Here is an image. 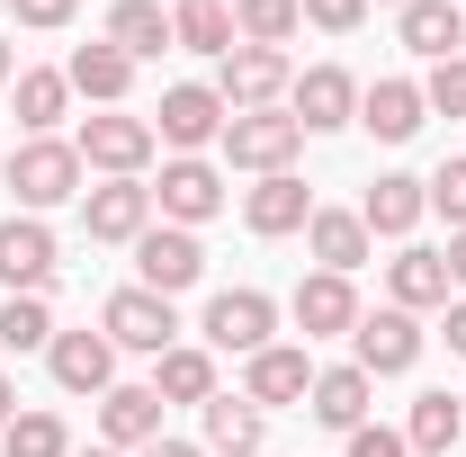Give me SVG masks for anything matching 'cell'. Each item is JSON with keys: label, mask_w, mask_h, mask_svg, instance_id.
Segmentation results:
<instances>
[{"label": "cell", "mask_w": 466, "mask_h": 457, "mask_svg": "<svg viewBox=\"0 0 466 457\" xmlns=\"http://www.w3.org/2000/svg\"><path fill=\"white\" fill-rule=\"evenodd\" d=\"M0 188L18 198V216H46V207H63V198H81V144H55V135H27V144L9 153Z\"/></svg>", "instance_id": "1"}, {"label": "cell", "mask_w": 466, "mask_h": 457, "mask_svg": "<svg viewBox=\"0 0 466 457\" xmlns=\"http://www.w3.org/2000/svg\"><path fill=\"white\" fill-rule=\"evenodd\" d=\"M81 171H108V179H144V162H153V117H126V108H99V117H81Z\"/></svg>", "instance_id": "2"}, {"label": "cell", "mask_w": 466, "mask_h": 457, "mask_svg": "<svg viewBox=\"0 0 466 457\" xmlns=\"http://www.w3.org/2000/svg\"><path fill=\"white\" fill-rule=\"evenodd\" d=\"M216 144H225V162L233 171H288L296 153H305V126H296L288 108H251V117H225V135H216Z\"/></svg>", "instance_id": "3"}, {"label": "cell", "mask_w": 466, "mask_h": 457, "mask_svg": "<svg viewBox=\"0 0 466 457\" xmlns=\"http://www.w3.org/2000/svg\"><path fill=\"white\" fill-rule=\"evenodd\" d=\"M288 90H296V63L279 55V46H233L225 72H216V99H225L233 117H251V108H288Z\"/></svg>", "instance_id": "4"}, {"label": "cell", "mask_w": 466, "mask_h": 457, "mask_svg": "<svg viewBox=\"0 0 466 457\" xmlns=\"http://www.w3.org/2000/svg\"><path fill=\"white\" fill-rule=\"evenodd\" d=\"M63 269V251H55V233H46V216H0V287L9 296H46Z\"/></svg>", "instance_id": "5"}, {"label": "cell", "mask_w": 466, "mask_h": 457, "mask_svg": "<svg viewBox=\"0 0 466 457\" xmlns=\"http://www.w3.org/2000/svg\"><path fill=\"white\" fill-rule=\"evenodd\" d=\"M99 332H108L116 350L162 359V350L179 341V314H171V296H153V287H116L108 305H99Z\"/></svg>", "instance_id": "6"}, {"label": "cell", "mask_w": 466, "mask_h": 457, "mask_svg": "<svg viewBox=\"0 0 466 457\" xmlns=\"http://www.w3.org/2000/svg\"><path fill=\"white\" fill-rule=\"evenodd\" d=\"M207 350H233V359H251V350H269L279 332V305L260 296V287H225V296H207Z\"/></svg>", "instance_id": "7"}, {"label": "cell", "mask_w": 466, "mask_h": 457, "mask_svg": "<svg viewBox=\"0 0 466 457\" xmlns=\"http://www.w3.org/2000/svg\"><path fill=\"white\" fill-rule=\"evenodd\" d=\"M207 279V251H198V233L188 225H153L135 242V287H153V296H179V287Z\"/></svg>", "instance_id": "8"}, {"label": "cell", "mask_w": 466, "mask_h": 457, "mask_svg": "<svg viewBox=\"0 0 466 457\" xmlns=\"http://www.w3.org/2000/svg\"><path fill=\"white\" fill-rule=\"evenodd\" d=\"M421 341H431V332L412 323L404 305H386V314H359V332H350V350H359V359H350V368H368V377H404L412 359H421Z\"/></svg>", "instance_id": "9"}, {"label": "cell", "mask_w": 466, "mask_h": 457, "mask_svg": "<svg viewBox=\"0 0 466 457\" xmlns=\"http://www.w3.org/2000/svg\"><path fill=\"white\" fill-rule=\"evenodd\" d=\"M153 207L171 216V225H207V216H225V171L216 162H198V153H179V162H162V188H153Z\"/></svg>", "instance_id": "10"}, {"label": "cell", "mask_w": 466, "mask_h": 457, "mask_svg": "<svg viewBox=\"0 0 466 457\" xmlns=\"http://www.w3.org/2000/svg\"><path fill=\"white\" fill-rule=\"evenodd\" d=\"M288 117L305 126V135L359 126V81H350L341 63H314V72H296V90H288Z\"/></svg>", "instance_id": "11"}, {"label": "cell", "mask_w": 466, "mask_h": 457, "mask_svg": "<svg viewBox=\"0 0 466 457\" xmlns=\"http://www.w3.org/2000/svg\"><path fill=\"white\" fill-rule=\"evenodd\" d=\"M81 225H90V242H144V233H153V188H144V179L81 188Z\"/></svg>", "instance_id": "12"}, {"label": "cell", "mask_w": 466, "mask_h": 457, "mask_svg": "<svg viewBox=\"0 0 466 457\" xmlns=\"http://www.w3.org/2000/svg\"><path fill=\"white\" fill-rule=\"evenodd\" d=\"M288 314H296V332H305V341H332V332H359V287H350L341 269H314V279H296Z\"/></svg>", "instance_id": "13"}, {"label": "cell", "mask_w": 466, "mask_h": 457, "mask_svg": "<svg viewBox=\"0 0 466 457\" xmlns=\"http://www.w3.org/2000/svg\"><path fill=\"white\" fill-rule=\"evenodd\" d=\"M46 368H55L63 395H108L116 386V341L108 332H55L46 341Z\"/></svg>", "instance_id": "14"}, {"label": "cell", "mask_w": 466, "mask_h": 457, "mask_svg": "<svg viewBox=\"0 0 466 457\" xmlns=\"http://www.w3.org/2000/svg\"><path fill=\"white\" fill-rule=\"evenodd\" d=\"M314 395V359L296 341H269L242 359V403H305Z\"/></svg>", "instance_id": "15"}, {"label": "cell", "mask_w": 466, "mask_h": 457, "mask_svg": "<svg viewBox=\"0 0 466 457\" xmlns=\"http://www.w3.org/2000/svg\"><path fill=\"white\" fill-rule=\"evenodd\" d=\"M225 117H233V108L207 90V81H179V90H162V126H153V135L179 144V153H198V144H216V135H225Z\"/></svg>", "instance_id": "16"}, {"label": "cell", "mask_w": 466, "mask_h": 457, "mask_svg": "<svg viewBox=\"0 0 466 457\" xmlns=\"http://www.w3.org/2000/svg\"><path fill=\"white\" fill-rule=\"evenodd\" d=\"M242 225L260 233V242H279V233H305V225H314V188H305L296 171H269L251 198H242Z\"/></svg>", "instance_id": "17"}, {"label": "cell", "mask_w": 466, "mask_h": 457, "mask_svg": "<svg viewBox=\"0 0 466 457\" xmlns=\"http://www.w3.org/2000/svg\"><path fill=\"white\" fill-rule=\"evenodd\" d=\"M63 81H72L90 108H126V90H135V55H116L108 36H90V46H72Z\"/></svg>", "instance_id": "18"}, {"label": "cell", "mask_w": 466, "mask_h": 457, "mask_svg": "<svg viewBox=\"0 0 466 457\" xmlns=\"http://www.w3.org/2000/svg\"><path fill=\"white\" fill-rule=\"evenodd\" d=\"M421 216H431V188H421L412 171H386L377 188H368V198H359V225H368V233H386V242H404Z\"/></svg>", "instance_id": "19"}, {"label": "cell", "mask_w": 466, "mask_h": 457, "mask_svg": "<svg viewBox=\"0 0 466 457\" xmlns=\"http://www.w3.org/2000/svg\"><path fill=\"white\" fill-rule=\"evenodd\" d=\"M386 296H395L404 314H431V305H449V260H440L431 242H404V251L386 260Z\"/></svg>", "instance_id": "20"}, {"label": "cell", "mask_w": 466, "mask_h": 457, "mask_svg": "<svg viewBox=\"0 0 466 457\" xmlns=\"http://www.w3.org/2000/svg\"><path fill=\"white\" fill-rule=\"evenodd\" d=\"M368 395H377V377H368V368H314V395H305V412H314V421H323V431H359V421H368Z\"/></svg>", "instance_id": "21"}, {"label": "cell", "mask_w": 466, "mask_h": 457, "mask_svg": "<svg viewBox=\"0 0 466 457\" xmlns=\"http://www.w3.org/2000/svg\"><path fill=\"white\" fill-rule=\"evenodd\" d=\"M99 431H108V449H153L162 440V395L153 386H108L99 395Z\"/></svg>", "instance_id": "22"}, {"label": "cell", "mask_w": 466, "mask_h": 457, "mask_svg": "<svg viewBox=\"0 0 466 457\" xmlns=\"http://www.w3.org/2000/svg\"><path fill=\"white\" fill-rule=\"evenodd\" d=\"M421 81H377V90H359V126L377 135V144H412L421 135Z\"/></svg>", "instance_id": "23"}, {"label": "cell", "mask_w": 466, "mask_h": 457, "mask_svg": "<svg viewBox=\"0 0 466 457\" xmlns=\"http://www.w3.org/2000/svg\"><path fill=\"white\" fill-rule=\"evenodd\" d=\"M395 27H404V46H412V55H431V63H449V55L466 46L458 0H404V9H395Z\"/></svg>", "instance_id": "24"}, {"label": "cell", "mask_w": 466, "mask_h": 457, "mask_svg": "<svg viewBox=\"0 0 466 457\" xmlns=\"http://www.w3.org/2000/svg\"><path fill=\"white\" fill-rule=\"evenodd\" d=\"M153 395L162 403H216V350L171 341L162 359H153Z\"/></svg>", "instance_id": "25"}, {"label": "cell", "mask_w": 466, "mask_h": 457, "mask_svg": "<svg viewBox=\"0 0 466 457\" xmlns=\"http://www.w3.org/2000/svg\"><path fill=\"white\" fill-rule=\"evenodd\" d=\"M198 412H207V449L216 457H260V440H269V412L260 403L216 395V403H198Z\"/></svg>", "instance_id": "26"}, {"label": "cell", "mask_w": 466, "mask_h": 457, "mask_svg": "<svg viewBox=\"0 0 466 457\" xmlns=\"http://www.w3.org/2000/svg\"><path fill=\"white\" fill-rule=\"evenodd\" d=\"M305 242H314V260H323V269H359V260H368V242H377V233L359 225V207H314V225H305Z\"/></svg>", "instance_id": "27"}, {"label": "cell", "mask_w": 466, "mask_h": 457, "mask_svg": "<svg viewBox=\"0 0 466 457\" xmlns=\"http://www.w3.org/2000/svg\"><path fill=\"white\" fill-rule=\"evenodd\" d=\"M458 440H466V395H412V421H404L412 457H449Z\"/></svg>", "instance_id": "28"}, {"label": "cell", "mask_w": 466, "mask_h": 457, "mask_svg": "<svg viewBox=\"0 0 466 457\" xmlns=\"http://www.w3.org/2000/svg\"><path fill=\"white\" fill-rule=\"evenodd\" d=\"M108 46L135 55V63H153L162 46H171V9H162V0H116L108 9Z\"/></svg>", "instance_id": "29"}, {"label": "cell", "mask_w": 466, "mask_h": 457, "mask_svg": "<svg viewBox=\"0 0 466 457\" xmlns=\"http://www.w3.org/2000/svg\"><path fill=\"white\" fill-rule=\"evenodd\" d=\"M171 46H188V55H233L242 36H233V9L225 0H179L171 9Z\"/></svg>", "instance_id": "30"}, {"label": "cell", "mask_w": 466, "mask_h": 457, "mask_svg": "<svg viewBox=\"0 0 466 457\" xmlns=\"http://www.w3.org/2000/svg\"><path fill=\"white\" fill-rule=\"evenodd\" d=\"M296 27H305V0H233V36L242 46H279L288 55Z\"/></svg>", "instance_id": "31"}, {"label": "cell", "mask_w": 466, "mask_h": 457, "mask_svg": "<svg viewBox=\"0 0 466 457\" xmlns=\"http://www.w3.org/2000/svg\"><path fill=\"white\" fill-rule=\"evenodd\" d=\"M63 99H72V81H63V72H18V126H27V135H55Z\"/></svg>", "instance_id": "32"}, {"label": "cell", "mask_w": 466, "mask_h": 457, "mask_svg": "<svg viewBox=\"0 0 466 457\" xmlns=\"http://www.w3.org/2000/svg\"><path fill=\"white\" fill-rule=\"evenodd\" d=\"M0 449L9 457H72V431H63V412H18L0 431Z\"/></svg>", "instance_id": "33"}, {"label": "cell", "mask_w": 466, "mask_h": 457, "mask_svg": "<svg viewBox=\"0 0 466 457\" xmlns=\"http://www.w3.org/2000/svg\"><path fill=\"white\" fill-rule=\"evenodd\" d=\"M46 341H55L46 296H9V305H0V350H46Z\"/></svg>", "instance_id": "34"}, {"label": "cell", "mask_w": 466, "mask_h": 457, "mask_svg": "<svg viewBox=\"0 0 466 457\" xmlns=\"http://www.w3.org/2000/svg\"><path fill=\"white\" fill-rule=\"evenodd\" d=\"M421 108H431V117H466V55L431 63V81H421Z\"/></svg>", "instance_id": "35"}, {"label": "cell", "mask_w": 466, "mask_h": 457, "mask_svg": "<svg viewBox=\"0 0 466 457\" xmlns=\"http://www.w3.org/2000/svg\"><path fill=\"white\" fill-rule=\"evenodd\" d=\"M421 188H431V207L449 216V233H466V162H440V171L421 179Z\"/></svg>", "instance_id": "36"}, {"label": "cell", "mask_w": 466, "mask_h": 457, "mask_svg": "<svg viewBox=\"0 0 466 457\" xmlns=\"http://www.w3.org/2000/svg\"><path fill=\"white\" fill-rule=\"evenodd\" d=\"M305 18H314L323 36H350V27L368 18V0H305Z\"/></svg>", "instance_id": "37"}, {"label": "cell", "mask_w": 466, "mask_h": 457, "mask_svg": "<svg viewBox=\"0 0 466 457\" xmlns=\"http://www.w3.org/2000/svg\"><path fill=\"white\" fill-rule=\"evenodd\" d=\"M350 457H412V449H404V431H377V421H359V431H350Z\"/></svg>", "instance_id": "38"}, {"label": "cell", "mask_w": 466, "mask_h": 457, "mask_svg": "<svg viewBox=\"0 0 466 457\" xmlns=\"http://www.w3.org/2000/svg\"><path fill=\"white\" fill-rule=\"evenodd\" d=\"M9 9H18V27H72L81 0H9Z\"/></svg>", "instance_id": "39"}, {"label": "cell", "mask_w": 466, "mask_h": 457, "mask_svg": "<svg viewBox=\"0 0 466 457\" xmlns=\"http://www.w3.org/2000/svg\"><path fill=\"white\" fill-rule=\"evenodd\" d=\"M440 314H449V323H440V332H449V350H458V359H466V296H449Z\"/></svg>", "instance_id": "40"}, {"label": "cell", "mask_w": 466, "mask_h": 457, "mask_svg": "<svg viewBox=\"0 0 466 457\" xmlns=\"http://www.w3.org/2000/svg\"><path fill=\"white\" fill-rule=\"evenodd\" d=\"M440 260H449V287H466V233H449V251H440Z\"/></svg>", "instance_id": "41"}, {"label": "cell", "mask_w": 466, "mask_h": 457, "mask_svg": "<svg viewBox=\"0 0 466 457\" xmlns=\"http://www.w3.org/2000/svg\"><path fill=\"white\" fill-rule=\"evenodd\" d=\"M135 457H198L188 440H153V449H135Z\"/></svg>", "instance_id": "42"}, {"label": "cell", "mask_w": 466, "mask_h": 457, "mask_svg": "<svg viewBox=\"0 0 466 457\" xmlns=\"http://www.w3.org/2000/svg\"><path fill=\"white\" fill-rule=\"evenodd\" d=\"M9 421H18V386L0 377V431H9Z\"/></svg>", "instance_id": "43"}, {"label": "cell", "mask_w": 466, "mask_h": 457, "mask_svg": "<svg viewBox=\"0 0 466 457\" xmlns=\"http://www.w3.org/2000/svg\"><path fill=\"white\" fill-rule=\"evenodd\" d=\"M0 81H18V55H9V36H0Z\"/></svg>", "instance_id": "44"}, {"label": "cell", "mask_w": 466, "mask_h": 457, "mask_svg": "<svg viewBox=\"0 0 466 457\" xmlns=\"http://www.w3.org/2000/svg\"><path fill=\"white\" fill-rule=\"evenodd\" d=\"M72 457H126V449H72Z\"/></svg>", "instance_id": "45"}, {"label": "cell", "mask_w": 466, "mask_h": 457, "mask_svg": "<svg viewBox=\"0 0 466 457\" xmlns=\"http://www.w3.org/2000/svg\"><path fill=\"white\" fill-rule=\"evenodd\" d=\"M395 9H404V0H395Z\"/></svg>", "instance_id": "46"}]
</instances>
